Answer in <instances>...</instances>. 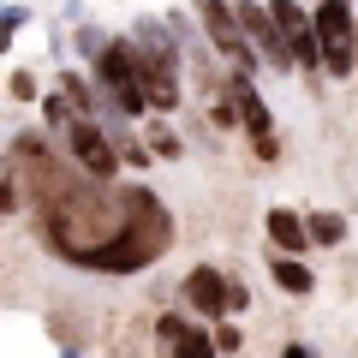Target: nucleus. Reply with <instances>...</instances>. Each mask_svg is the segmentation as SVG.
<instances>
[{
    "mask_svg": "<svg viewBox=\"0 0 358 358\" xmlns=\"http://www.w3.org/2000/svg\"><path fill=\"white\" fill-rule=\"evenodd\" d=\"M36 233L60 263H84V257L108 251L126 233V185H102V179L78 173L48 209H36Z\"/></svg>",
    "mask_w": 358,
    "mask_h": 358,
    "instance_id": "f257e3e1",
    "label": "nucleus"
},
{
    "mask_svg": "<svg viewBox=\"0 0 358 358\" xmlns=\"http://www.w3.org/2000/svg\"><path fill=\"white\" fill-rule=\"evenodd\" d=\"M173 251V215L150 185H126V233H120L108 251L84 257L78 268H96V275H138V268L162 263Z\"/></svg>",
    "mask_w": 358,
    "mask_h": 358,
    "instance_id": "f03ea898",
    "label": "nucleus"
},
{
    "mask_svg": "<svg viewBox=\"0 0 358 358\" xmlns=\"http://www.w3.org/2000/svg\"><path fill=\"white\" fill-rule=\"evenodd\" d=\"M317 13V48H322V72L341 84L358 78V6L352 0H310Z\"/></svg>",
    "mask_w": 358,
    "mask_h": 358,
    "instance_id": "7ed1b4c3",
    "label": "nucleus"
},
{
    "mask_svg": "<svg viewBox=\"0 0 358 358\" xmlns=\"http://www.w3.org/2000/svg\"><path fill=\"white\" fill-rule=\"evenodd\" d=\"M192 6H197V30L209 36V48H215V54H221V60H227L239 78H251L263 54L251 48V36H245L239 13H233V0H192Z\"/></svg>",
    "mask_w": 358,
    "mask_h": 358,
    "instance_id": "20e7f679",
    "label": "nucleus"
},
{
    "mask_svg": "<svg viewBox=\"0 0 358 358\" xmlns=\"http://www.w3.org/2000/svg\"><path fill=\"white\" fill-rule=\"evenodd\" d=\"M60 143H66V155H72V167L84 179H102V185H108V179L126 167L120 150H114V138H108V126H102V120H90V114H78L72 126L60 131Z\"/></svg>",
    "mask_w": 358,
    "mask_h": 358,
    "instance_id": "39448f33",
    "label": "nucleus"
},
{
    "mask_svg": "<svg viewBox=\"0 0 358 358\" xmlns=\"http://www.w3.org/2000/svg\"><path fill=\"white\" fill-rule=\"evenodd\" d=\"M179 305L192 310V317H203V322H227L233 317V275H227V268H215V263L185 268V281H179Z\"/></svg>",
    "mask_w": 358,
    "mask_h": 358,
    "instance_id": "423d86ee",
    "label": "nucleus"
},
{
    "mask_svg": "<svg viewBox=\"0 0 358 358\" xmlns=\"http://www.w3.org/2000/svg\"><path fill=\"white\" fill-rule=\"evenodd\" d=\"M227 96H233V108H239V131H245L251 143H268V138H275V114H268L263 90H257L251 78L233 72V78H227Z\"/></svg>",
    "mask_w": 358,
    "mask_h": 358,
    "instance_id": "0eeeda50",
    "label": "nucleus"
},
{
    "mask_svg": "<svg viewBox=\"0 0 358 358\" xmlns=\"http://www.w3.org/2000/svg\"><path fill=\"white\" fill-rule=\"evenodd\" d=\"M263 227H268V245H275L281 257H305V251H317V239H310V221L299 215V209H287V203L268 209Z\"/></svg>",
    "mask_w": 358,
    "mask_h": 358,
    "instance_id": "6e6552de",
    "label": "nucleus"
},
{
    "mask_svg": "<svg viewBox=\"0 0 358 358\" xmlns=\"http://www.w3.org/2000/svg\"><path fill=\"white\" fill-rule=\"evenodd\" d=\"M268 281L281 287L287 299H305V293H317V275L305 268V257H281V251H268Z\"/></svg>",
    "mask_w": 358,
    "mask_h": 358,
    "instance_id": "1a4fd4ad",
    "label": "nucleus"
},
{
    "mask_svg": "<svg viewBox=\"0 0 358 358\" xmlns=\"http://www.w3.org/2000/svg\"><path fill=\"white\" fill-rule=\"evenodd\" d=\"M310 239L322 245V251H334V245H346V215L341 209H310Z\"/></svg>",
    "mask_w": 358,
    "mask_h": 358,
    "instance_id": "9d476101",
    "label": "nucleus"
},
{
    "mask_svg": "<svg viewBox=\"0 0 358 358\" xmlns=\"http://www.w3.org/2000/svg\"><path fill=\"white\" fill-rule=\"evenodd\" d=\"M192 329H197L192 310H162V317H155V346H162V352H173V346L185 341Z\"/></svg>",
    "mask_w": 358,
    "mask_h": 358,
    "instance_id": "9b49d317",
    "label": "nucleus"
},
{
    "mask_svg": "<svg viewBox=\"0 0 358 358\" xmlns=\"http://www.w3.org/2000/svg\"><path fill=\"white\" fill-rule=\"evenodd\" d=\"M143 143H150V155H162V162H179V155H185V138H179V131L167 126V120H150Z\"/></svg>",
    "mask_w": 358,
    "mask_h": 358,
    "instance_id": "f8f14e48",
    "label": "nucleus"
},
{
    "mask_svg": "<svg viewBox=\"0 0 358 358\" xmlns=\"http://www.w3.org/2000/svg\"><path fill=\"white\" fill-rule=\"evenodd\" d=\"M167 358H221V346H215V329H192L185 341L173 346Z\"/></svg>",
    "mask_w": 358,
    "mask_h": 358,
    "instance_id": "ddd939ff",
    "label": "nucleus"
},
{
    "mask_svg": "<svg viewBox=\"0 0 358 358\" xmlns=\"http://www.w3.org/2000/svg\"><path fill=\"white\" fill-rule=\"evenodd\" d=\"M6 96H13V102H42L36 72H30V66H13V78H6Z\"/></svg>",
    "mask_w": 358,
    "mask_h": 358,
    "instance_id": "4468645a",
    "label": "nucleus"
},
{
    "mask_svg": "<svg viewBox=\"0 0 358 358\" xmlns=\"http://www.w3.org/2000/svg\"><path fill=\"white\" fill-rule=\"evenodd\" d=\"M215 346H221V358H227V352H245V329H239V322H215Z\"/></svg>",
    "mask_w": 358,
    "mask_h": 358,
    "instance_id": "2eb2a0df",
    "label": "nucleus"
},
{
    "mask_svg": "<svg viewBox=\"0 0 358 358\" xmlns=\"http://www.w3.org/2000/svg\"><path fill=\"white\" fill-rule=\"evenodd\" d=\"M251 310V287H245V275H233V317H245Z\"/></svg>",
    "mask_w": 358,
    "mask_h": 358,
    "instance_id": "dca6fc26",
    "label": "nucleus"
},
{
    "mask_svg": "<svg viewBox=\"0 0 358 358\" xmlns=\"http://www.w3.org/2000/svg\"><path fill=\"white\" fill-rule=\"evenodd\" d=\"M24 6H6V48H13V42H18V30H24Z\"/></svg>",
    "mask_w": 358,
    "mask_h": 358,
    "instance_id": "f3484780",
    "label": "nucleus"
},
{
    "mask_svg": "<svg viewBox=\"0 0 358 358\" xmlns=\"http://www.w3.org/2000/svg\"><path fill=\"white\" fill-rule=\"evenodd\" d=\"M281 358H317V352H310L305 341H287V346H281Z\"/></svg>",
    "mask_w": 358,
    "mask_h": 358,
    "instance_id": "a211bd4d",
    "label": "nucleus"
}]
</instances>
